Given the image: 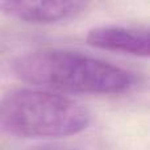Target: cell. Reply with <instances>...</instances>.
<instances>
[{"mask_svg": "<svg viewBox=\"0 0 150 150\" xmlns=\"http://www.w3.org/2000/svg\"><path fill=\"white\" fill-rule=\"evenodd\" d=\"M12 71L26 83L73 93L119 95L130 91L136 75L125 69L84 53L45 49L12 61Z\"/></svg>", "mask_w": 150, "mask_h": 150, "instance_id": "obj_1", "label": "cell"}, {"mask_svg": "<svg viewBox=\"0 0 150 150\" xmlns=\"http://www.w3.org/2000/svg\"><path fill=\"white\" fill-rule=\"evenodd\" d=\"M90 122L84 104L50 90L18 88L0 99V130L12 137H70L86 130Z\"/></svg>", "mask_w": 150, "mask_h": 150, "instance_id": "obj_2", "label": "cell"}, {"mask_svg": "<svg viewBox=\"0 0 150 150\" xmlns=\"http://www.w3.org/2000/svg\"><path fill=\"white\" fill-rule=\"evenodd\" d=\"M91 0H0V12L28 24H55L78 16Z\"/></svg>", "mask_w": 150, "mask_h": 150, "instance_id": "obj_3", "label": "cell"}, {"mask_svg": "<svg viewBox=\"0 0 150 150\" xmlns=\"http://www.w3.org/2000/svg\"><path fill=\"white\" fill-rule=\"evenodd\" d=\"M90 46L107 52L122 53L134 57H149L150 33L148 28L124 25H101L86 34Z\"/></svg>", "mask_w": 150, "mask_h": 150, "instance_id": "obj_4", "label": "cell"}, {"mask_svg": "<svg viewBox=\"0 0 150 150\" xmlns=\"http://www.w3.org/2000/svg\"><path fill=\"white\" fill-rule=\"evenodd\" d=\"M34 150H79V149L66 146V145H46V146H42V148L34 149Z\"/></svg>", "mask_w": 150, "mask_h": 150, "instance_id": "obj_5", "label": "cell"}]
</instances>
